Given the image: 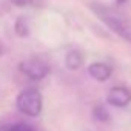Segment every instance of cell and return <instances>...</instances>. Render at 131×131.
<instances>
[{
	"instance_id": "obj_9",
	"label": "cell",
	"mask_w": 131,
	"mask_h": 131,
	"mask_svg": "<svg viewBox=\"0 0 131 131\" xmlns=\"http://www.w3.org/2000/svg\"><path fill=\"white\" fill-rule=\"evenodd\" d=\"M94 114V119H97L99 122H108L110 120V113L106 111V108L103 105H97L93 111Z\"/></svg>"
},
{
	"instance_id": "obj_8",
	"label": "cell",
	"mask_w": 131,
	"mask_h": 131,
	"mask_svg": "<svg viewBox=\"0 0 131 131\" xmlns=\"http://www.w3.org/2000/svg\"><path fill=\"white\" fill-rule=\"evenodd\" d=\"M0 131H36L31 125L28 123H23V122H17V123H13V125H8V126H2Z\"/></svg>"
},
{
	"instance_id": "obj_7",
	"label": "cell",
	"mask_w": 131,
	"mask_h": 131,
	"mask_svg": "<svg viewBox=\"0 0 131 131\" xmlns=\"http://www.w3.org/2000/svg\"><path fill=\"white\" fill-rule=\"evenodd\" d=\"M14 29H16V34L19 37H26L29 34V26H28V22L25 17H19L16 20V25H14Z\"/></svg>"
},
{
	"instance_id": "obj_6",
	"label": "cell",
	"mask_w": 131,
	"mask_h": 131,
	"mask_svg": "<svg viewBox=\"0 0 131 131\" xmlns=\"http://www.w3.org/2000/svg\"><path fill=\"white\" fill-rule=\"evenodd\" d=\"M65 63H67V67L68 70H79L82 67V63H83V57L79 51H70L67 54V57H65Z\"/></svg>"
},
{
	"instance_id": "obj_1",
	"label": "cell",
	"mask_w": 131,
	"mask_h": 131,
	"mask_svg": "<svg viewBox=\"0 0 131 131\" xmlns=\"http://www.w3.org/2000/svg\"><path fill=\"white\" fill-rule=\"evenodd\" d=\"M94 9H96L97 16L102 19V22L110 29H113L117 36H120L123 40L131 43V23L123 16H120L119 13H116L110 8H105V6H99V8L94 6Z\"/></svg>"
},
{
	"instance_id": "obj_5",
	"label": "cell",
	"mask_w": 131,
	"mask_h": 131,
	"mask_svg": "<svg viewBox=\"0 0 131 131\" xmlns=\"http://www.w3.org/2000/svg\"><path fill=\"white\" fill-rule=\"evenodd\" d=\"M88 73H90V76L93 79H96L99 82H105L111 76V67L106 65V63H102V62H96V63L90 65Z\"/></svg>"
},
{
	"instance_id": "obj_11",
	"label": "cell",
	"mask_w": 131,
	"mask_h": 131,
	"mask_svg": "<svg viewBox=\"0 0 131 131\" xmlns=\"http://www.w3.org/2000/svg\"><path fill=\"white\" fill-rule=\"evenodd\" d=\"M116 2H117L119 5H122V3H125V0H116Z\"/></svg>"
},
{
	"instance_id": "obj_4",
	"label": "cell",
	"mask_w": 131,
	"mask_h": 131,
	"mask_svg": "<svg viewBox=\"0 0 131 131\" xmlns=\"http://www.w3.org/2000/svg\"><path fill=\"white\" fill-rule=\"evenodd\" d=\"M108 102L113 106L123 108L131 102V90L126 86H114L108 93Z\"/></svg>"
},
{
	"instance_id": "obj_2",
	"label": "cell",
	"mask_w": 131,
	"mask_h": 131,
	"mask_svg": "<svg viewBox=\"0 0 131 131\" xmlns=\"http://www.w3.org/2000/svg\"><path fill=\"white\" fill-rule=\"evenodd\" d=\"M17 108L19 111H22L23 114L29 116V117H36L40 114L42 111V106H43V102H42V96L37 90L34 88H29V90H25L19 94L17 97Z\"/></svg>"
},
{
	"instance_id": "obj_10",
	"label": "cell",
	"mask_w": 131,
	"mask_h": 131,
	"mask_svg": "<svg viewBox=\"0 0 131 131\" xmlns=\"http://www.w3.org/2000/svg\"><path fill=\"white\" fill-rule=\"evenodd\" d=\"M32 2H34V0H11V3L16 5V6H19V8H22V6H28V5H31Z\"/></svg>"
},
{
	"instance_id": "obj_3",
	"label": "cell",
	"mask_w": 131,
	"mask_h": 131,
	"mask_svg": "<svg viewBox=\"0 0 131 131\" xmlns=\"http://www.w3.org/2000/svg\"><path fill=\"white\" fill-rule=\"evenodd\" d=\"M20 71L31 80H42L49 74V67L42 59L32 57L20 63Z\"/></svg>"
}]
</instances>
